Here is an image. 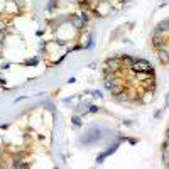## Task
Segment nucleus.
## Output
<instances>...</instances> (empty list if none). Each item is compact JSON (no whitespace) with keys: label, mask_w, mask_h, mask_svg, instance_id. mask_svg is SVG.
<instances>
[{"label":"nucleus","mask_w":169,"mask_h":169,"mask_svg":"<svg viewBox=\"0 0 169 169\" xmlns=\"http://www.w3.org/2000/svg\"><path fill=\"white\" fill-rule=\"evenodd\" d=\"M151 44H152V48L157 51V49H164V48H169V41L167 39H164V37H161V36H157V34H152V37H151Z\"/></svg>","instance_id":"f257e3e1"},{"label":"nucleus","mask_w":169,"mask_h":169,"mask_svg":"<svg viewBox=\"0 0 169 169\" xmlns=\"http://www.w3.org/2000/svg\"><path fill=\"white\" fill-rule=\"evenodd\" d=\"M151 68V63L147 61V59H135L134 61V64L129 68L130 71H134V73H137V71H146Z\"/></svg>","instance_id":"f03ea898"},{"label":"nucleus","mask_w":169,"mask_h":169,"mask_svg":"<svg viewBox=\"0 0 169 169\" xmlns=\"http://www.w3.org/2000/svg\"><path fill=\"white\" fill-rule=\"evenodd\" d=\"M105 66L112 68L113 71H122V59L120 56H113V58H108L105 61Z\"/></svg>","instance_id":"7ed1b4c3"},{"label":"nucleus","mask_w":169,"mask_h":169,"mask_svg":"<svg viewBox=\"0 0 169 169\" xmlns=\"http://www.w3.org/2000/svg\"><path fill=\"white\" fill-rule=\"evenodd\" d=\"M100 135H102V130H100V129H92L88 132V135H84V139H81V142L92 144V142H95V140H98Z\"/></svg>","instance_id":"20e7f679"},{"label":"nucleus","mask_w":169,"mask_h":169,"mask_svg":"<svg viewBox=\"0 0 169 169\" xmlns=\"http://www.w3.org/2000/svg\"><path fill=\"white\" fill-rule=\"evenodd\" d=\"M140 83H142L144 92H156V80H154V76L147 78V80L140 81Z\"/></svg>","instance_id":"39448f33"},{"label":"nucleus","mask_w":169,"mask_h":169,"mask_svg":"<svg viewBox=\"0 0 169 169\" xmlns=\"http://www.w3.org/2000/svg\"><path fill=\"white\" fill-rule=\"evenodd\" d=\"M157 59L161 64H167L169 63V48H164V49H157Z\"/></svg>","instance_id":"423d86ee"},{"label":"nucleus","mask_w":169,"mask_h":169,"mask_svg":"<svg viewBox=\"0 0 169 169\" xmlns=\"http://www.w3.org/2000/svg\"><path fill=\"white\" fill-rule=\"evenodd\" d=\"M120 59H122V71H124V70H129V68L134 64V61H135V59H134L132 56H129V54H122Z\"/></svg>","instance_id":"0eeeda50"},{"label":"nucleus","mask_w":169,"mask_h":169,"mask_svg":"<svg viewBox=\"0 0 169 169\" xmlns=\"http://www.w3.org/2000/svg\"><path fill=\"white\" fill-rule=\"evenodd\" d=\"M70 22H71V26H73L74 29H78V31H81L84 27V22L80 19V15H73V17H70Z\"/></svg>","instance_id":"6e6552de"},{"label":"nucleus","mask_w":169,"mask_h":169,"mask_svg":"<svg viewBox=\"0 0 169 169\" xmlns=\"http://www.w3.org/2000/svg\"><path fill=\"white\" fill-rule=\"evenodd\" d=\"M125 90V83H118V84H113L108 92H110V95H113V96H118L122 92Z\"/></svg>","instance_id":"1a4fd4ad"},{"label":"nucleus","mask_w":169,"mask_h":169,"mask_svg":"<svg viewBox=\"0 0 169 169\" xmlns=\"http://www.w3.org/2000/svg\"><path fill=\"white\" fill-rule=\"evenodd\" d=\"M115 100H117L118 103H129V102H130V98H129V93H127V88H125L118 96H115Z\"/></svg>","instance_id":"9d476101"},{"label":"nucleus","mask_w":169,"mask_h":169,"mask_svg":"<svg viewBox=\"0 0 169 169\" xmlns=\"http://www.w3.org/2000/svg\"><path fill=\"white\" fill-rule=\"evenodd\" d=\"M144 95L146 96L140 95V103H149L151 100H154V92H144Z\"/></svg>","instance_id":"9b49d317"},{"label":"nucleus","mask_w":169,"mask_h":169,"mask_svg":"<svg viewBox=\"0 0 169 169\" xmlns=\"http://www.w3.org/2000/svg\"><path fill=\"white\" fill-rule=\"evenodd\" d=\"M117 147H118V142L112 144V146L108 147V149H107V151H105V152H103V154H105V156H107V157H108V156H110V154H113V152L117 151Z\"/></svg>","instance_id":"f8f14e48"},{"label":"nucleus","mask_w":169,"mask_h":169,"mask_svg":"<svg viewBox=\"0 0 169 169\" xmlns=\"http://www.w3.org/2000/svg\"><path fill=\"white\" fill-rule=\"evenodd\" d=\"M167 162H169V151L167 149H162V164L167 166Z\"/></svg>","instance_id":"ddd939ff"},{"label":"nucleus","mask_w":169,"mask_h":169,"mask_svg":"<svg viewBox=\"0 0 169 169\" xmlns=\"http://www.w3.org/2000/svg\"><path fill=\"white\" fill-rule=\"evenodd\" d=\"M78 15H80V19H81V20H83V22H84V26H86V24H88V20H90V17H88V12H80V14H78Z\"/></svg>","instance_id":"4468645a"},{"label":"nucleus","mask_w":169,"mask_h":169,"mask_svg":"<svg viewBox=\"0 0 169 169\" xmlns=\"http://www.w3.org/2000/svg\"><path fill=\"white\" fill-rule=\"evenodd\" d=\"M58 5H59V2H58V0H51V2L48 4V10H49V12H52L56 7H58Z\"/></svg>","instance_id":"2eb2a0df"},{"label":"nucleus","mask_w":169,"mask_h":169,"mask_svg":"<svg viewBox=\"0 0 169 169\" xmlns=\"http://www.w3.org/2000/svg\"><path fill=\"white\" fill-rule=\"evenodd\" d=\"M71 122H73V125H74V127H80V125H81V118L78 117V115L71 117Z\"/></svg>","instance_id":"dca6fc26"},{"label":"nucleus","mask_w":169,"mask_h":169,"mask_svg":"<svg viewBox=\"0 0 169 169\" xmlns=\"http://www.w3.org/2000/svg\"><path fill=\"white\" fill-rule=\"evenodd\" d=\"M105 159H107V156H105V154H103V152H102V154H100L98 157H96V164H102V162L105 161Z\"/></svg>","instance_id":"f3484780"},{"label":"nucleus","mask_w":169,"mask_h":169,"mask_svg":"<svg viewBox=\"0 0 169 169\" xmlns=\"http://www.w3.org/2000/svg\"><path fill=\"white\" fill-rule=\"evenodd\" d=\"M44 107H46V108H48V110H49V112H54V105H52V103H51V102H44Z\"/></svg>","instance_id":"a211bd4d"},{"label":"nucleus","mask_w":169,"mask_h":169,"mask_svg":"<svg viewBox=\"0 0 169 169\" xmlns=\"http://www.w3.org/2000/svg\"><path fill=\"white\" fill-rule=\"evenodd\" d=\"M98 110H100V108L96 107V105H90V108H88V112H92V113H96Z\"/></svg>","instance_id":"6ab92c4d"},{"label":"nucleus","mask_w":169,"mask_h":169,"mask_svg":"<svg viewBox=\"0 0 169 169\" xmlns=\"http://www.w3.org/2000/svg\"><path fill=\"white\" fill-rule=\"evenodd\" d=\"M92 96H95V98H100V96H102V93H100L98 90H95V92H92Z\"/></svg>","instance_id":"aec40b11"},{"label":"nucleus","mask_w":169,"mask_h":169,"mask_svg":"<svg viewBox=\"0 0 169 169\" xmlns=\"http://www.w3.org/2000/svg\"><path fill=\"white\" fill-rule=\"evenodd\" d=\"M26 64H31V66H36V64H37V59H29V61H27Z\"/></svg>","instance_id":"412c9836"},{"label":"nucleus","mask_w":169,"mask_h":169,"mask_svg":"<svg viewBox=\"0 0 169 169\" xmlns=\"http://www.w3.org/2000/svg\"><path fill=\"white\" fill-rule=\"evenodd\" d=\"M169 107V93H167V96H166V100H164V108H167Z\"/></svg>","instance_id":"4be33fe9"},{"label":"nucleus","mask_w":169,"mask_h":169,"mask_svg":"<svg viewBox=\"0 0 169 169\" xmlns=\"http://www.w3.org/2000/svg\"><path fill=\"white\" fill-rule=\"evenodd\" d=\"M164 144L169 147V134H166V140H164Z\"/></svg>","instance_id":"5701e85b"},{"label":"nucleus","mask_w":169,"mask_h":169,"mask_svg":"<svg viewBox=\"0 0 169 169\" xmlns=\"http://www.w3.org/2000/svg\"><path fill=\"white\" fill-rule=\"evenodd\" d=\"M0 84H5V78H0Z\"/></svg>","instance_id":"b1692460"},{"label":"nucleus","mask_w":169,"mask_h":169,"mask_svg":"<svg viewBox=\"0 0 169 169\" xmlns=\"http://www.w3.org/2000/svg\"><path fill=\"white\" fill-rule=\"evenodd\" d=\"M2 154H4V151H2V149H0V157H2Z\"/></svg>","instance_id":"393cba45"},{"label":"nucleus","mask_w":169,"mask_h":169,"mask_svg":"<svg viewBox=\"0 0 169 169\" xmlns=\"http://www.w3.org/2000/svg\"><path fill=\"white\" fill-rule=\"evenodd\" d=\"M166 167H169V162H167V166H166Z\"/></svg>","instance_id":"a878e982"},{"label":"nucleus","mask_w":169,"mask_h":169,"mask_svg":"<svg viewBox=\"0 0 169 169\" xmlns=\"http://www.w3.org/2000/svg\"><path fill=\"white\" fill-rule=\"evenodd\" d=\"M122 2H127V0H122Z\"/></svg>","instance_id":"bb28decb"},{"label":"nucleus","mask_w":169,"mask_h":169,"mask_svg":"<svg viewBox=\"0 0 169 169\" xmlns=\"http://www.w3.org/2000/svg\"><path fill=\"white\" fill-rule=\"evenodd\" d=\"M166 66H169V63H167V64H166Z\"/></svg>","instance_id":"cd10ccee"}]
</instances>
